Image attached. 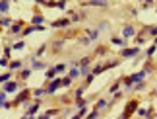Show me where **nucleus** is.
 Returning a JSON list of instances; mask_svg holds the SVG:
<instances>
[{
  "instance_id": "nucleus-35",
  "label": "nucleus",
  "mask_w": 157,
  "mask_h": 119,
  "mask_svg": "<svg viewBox=\"0 0 157 119\" xmlns=\"http://www.w3.org/2000/svg\"><path fill=\"white\" fill-rule=\"evenodd\" d=\"M54 68H56V72H58V74H62L64 70H66V64H64V63H60V64H56Z\"/></svg>"
},
{
  "instance_id": "nucleus-22",
  "label": "nucleus",
  "mask_w": 157,
  "mask_h": 119,
  "mask_svg": "<svg viewBox=\"0 0 157 119\" xmlns=\"http://www.w3.org/2000/svg\"><path fill=\"white\" fill-rule=\"evenodd\" d=\"M31 72H33V68H23L21 72H20V78L21 80H27L29 76H31Z\"/></svg>"
},
{
  "instance_id": "nucleus-27",
  "label": "nucleus",
  "mask_w": 157,
  "mask_h": 119,
  "mask_svg": "<svg viewBox=\"0 0 157 119\" xmlns=\"http://www.w3.org/2000/svg\"><path fill=\"white\" fill-rule=\"evenodd\" d=\"M107 105H109V102H107V100H103V98H101V100H99V102H97V104H95V109H105V108H107Z\"/></svg>"
},
{
  "instance_id": "nucleus-31",
  "label": "nucleus",
  "mask_w": 157,
  "mask_h": 119,
  "mask_svg": "<svg viewBox=\"0 0 157 119\" xmlns=\"http://www.w3.org/2000/svg\"><path fill=\"white\" fill-rule=\"evenodd\" d=\"M70 84H72V78L70 76H64L62 78V88H70Z\"/></svg>"
},
{
  "instance_id": "nucleus-14",
  "label": "nucleus",
  "mask_w": 157,
  "mask_h": 119,
  "mask_svg": "<svg viewBox=\"0 0 157 119\" xmlns=\"http://www.w3.org/2000/svg\"><path fill=\"white\" fill-rule=\"evenodd\" d=\"M58 113V109H49V111H45V113H41L37 119H51L52 115H56Z\"/></svg>"
},
{
  "instance_id": "nucleus-1",
  "label": "nucleus",
  "mask_w": 157,
  "mask_h": 119,
  "mask_svg": "<svg viewBox=\"0 0 157 119\" xmlns=\"http://www.w3.org/2000/svg\"><path fill=\"white\" fill-rule=\"evenodd\" d=\"M146 74H147V70H140V72H136V74H132V76H126V78L122 80V84H124V88L126 90H132V84H136V82H140V80H144L146 78Z\"/></svg>"
},
{
  "instance_id": "nucleus-19",
  "label": "nucleus",
  "mask_w": 157,
  "mask_h": 119,
  "mask_svg": "<svg viewBox=\"0 0 157 119\" xmlns=\"http://www.w3.org/2000/svg\"><path fill=\"white\" fill-rule=\"evenodd\" d=\"M56 68H54V67H51L49 70H45V76H47V78H49V80H52V78H56Z\"/></svg>"
},
{
  "instance_id": "nucleus-45",
  "label": "nucleus",
  "mask_w": 157,
  "mask_h": 119,
  "mask_svg": "<svg viewBox=\"0 0 157 119\" xmlns=\"http://www.w3.org/2000/svg\"><path fill=\"white\" fill-rule=\"evenodd\" d=\"M10 53H12V47H10V45H8V47H4V57H6V59L10 57Z\"/></svg>"
},
{
  "instance_id": "nucleus-4",
  "label": "nucleus",
  "mask_w": 157,
  "mask_h": 119,
  "mask_svg": "<svg viewBox=\"0 0 157 119\" xmlns=\"http://www.w3.org/2000/svg\"><path fill=\"white\" fill-rule=\"evenodd\" d=\"M39 108H41V100L37 98L35 102H31V104H29V108H27V111H25V113H27V115H35V113L39 111Z\"/></svg>"
},
{
  "instance_id": "nucleus-24",
  "label": "nucleus",
  "mask_w": 157,
  "mask_h": 119,
  "mask_svg": "<svg viewBox=\"0 0 157 119\" xmlns=\"http://www.w3.org/2000/svg\"><path fill=\"white\" fill-rule=\"evenodd\" d=\"M17 68H21V61H12L8 64V70H17Z\"/></svg>"
},
{
  "instance_id": "nucleus-50",
  "label": "nucleus",
  "mask_w": 157,
  "mask_h": 119,
  "mask_svg": "<svg viewBox=\"0 0 157 119\" xmlns=\"http://www.w3.org/2000/svg\"><path fill=\"white\" fill-rule=\"evenodd\" d=\"M20 119H29V117H27V113H25V115H23V117H20Z\"/></svg>"
},
{
  "instance_id": "nucleus-30",
  "label": "nucleus",
  "mask_w": 157,
  "mask_h": 119,
  "mask_svg": "<svg viewBox=\"0 0 157 119\" xmlns=\"http://www.w3.org/2000/svg\"><path fill=\"white\" fill-rule=\"evenodd\" d=\"M142 43H146V35H144V33H138L136 35V45H142Z\"/></svg>"
},
{
  "instance_id": "nucleus-36",
  "label": "nucleus",
  "mask_w": 157,
  "mask_h": 119,
  "mask_svg": "<svg viewBox=\"0 0 157 119\" xmlns=\"http://www.w3.org/2000/svg\"><path fill=\"white\" fill-rule=\"evenodd\" d=\"M97 117H99V109H93V111H91V113H89L86 119H97Z\"/></svg>"
},
{
  "instance_id": "nucleus-20",
  "label": "nucleus",
  "mask_w": 157,
  "mask_h": 119,
  "mask_svg": "<svg viewBox=\"0 0 157 119\" xmlns=\"http://www.w3.org/2000/svg\"><path fill=\"white\" fill-rule=\"evenodd\" d=\"M87 37L91 39V41H97L99 39V29H89V31H87Z\"/></svg>"
},
{
  "instance_id": "nucleus-3",
  "label": "nucleus",
  "mask_w": 157,
  "mask_h": 119,
  "mask_svg": "<svg viewBox=\"0 0 157 119\" xmlns=\"http://www.w3.org/2000/svg\"><path fill=\"white\" fill-rule=\"evenodd\" d=\"M58 88H62V78H52V80H51V84L47 86L45 90H47V94H54V92L58 90Z\"/></svg>"
},
{
  "instance_id": "nucleus-51",
  "label": "nucleus",
  "mask_w": 157,
  "mask_h": 119,
  "mask_svg": "<svg viewBox=\"0 0 157 119\" xmlns=\"http://www.w3.org/2000/svg\"><path fill=\"white\" fill-rule=\"evenodd\" d=\"M0 18H2V14H0Z\"/></svg>"
},
{
  "instance_id": "nucleus-47",
  "label": "nucleus",
  "mask_w": 157,
  "mask_h": 119,
  "mask_svg": "<svg viewBox=\"0 0 157 119\" xmlns=\"http://www.w3.org/2000/svg\"><path fill=\"white\" fill-rule=\"evenodd\" d=\"M105 27H107V22H101V23H99V27H97V29H99V31H101V29H105Z\"/></svg>"
},
{
  "instance_id": "nucleus-5",
  "label": "nucleus",
  "mask_w": 157,
  "mask_h": 119,
  "mask_svg": "<svg viewBox=\"0 0 157 119\" xmlns=\"http://www.w3.org/2000/svg\"><path fill=\"white\" fill-rule=\"evenodd\" d=\"M2 90L6 94H12V92H17V82L16 80H10V82H6V84L2 86Z\"/></svg>"
},
{
  "instance_id": "nucleus-41",
  "label": "nucleus",
  "mask_w": 157,
  "mask_h": 119,
  "mask_svg": "<svg viewBox=\"0 0 157 119\" xmlns=\"http://www.w3.org/2000/svg\"><path fill=\"white\" fill-rule=\"evenodd\" d=\"M80 43H82V45H89V43H91V39L86 35V37H80Z\"/></svg>"
},
{
  "instance_id": "nucleus-9",
  "label": "nucleus",
  "mask_w": 157,
  "mask_h": 119,
  "mask_svg": "<svg viewBox=\"0 0 157 119\" xmlns=\"http://www.w3.org/2000/svg\"><path fill=\"white\" fill-rule=\"evenodd\" d=\"M23 31V22H14L10 26V33H21Z\"/></svg>"
},
{
  "instance_id": "nucleus-7",
  "label": "nucleus",
  "mask_w": 157,
  "mask_h": 119,
  "mask_svg": "<svg viewBox=\"0 0 157 119\" xmlns=\"http://www.w3.org/2000/svg\"><path fill=\"white\" fill-rule=\"evenodd\" d=\"M70 23H72V20H68V18H60V20L51 23V27H68Z\"/></svg>"
},
{
  "instance_id": "nucleus-29",
  "label": "nucleus",
  "mask_w": 157,
  "mask_h": 119,
  "mask_svg": "<svg viewBox=\"0 0 157 119\" xmlns=\"http://www.w3.org/2000/svg\"><path fill=\"white\" fill-rule=\"evenodd\" d=\"M25 47V41H16L14 45H12V49H16V51H20V49H23Z\"/></svg>"
},
{
  "instance_id": "nucleus-33",
  "label": "nucleus",
  "mask_w": 157,
  "mask_h": 119,
  "mask_svg": "<svg viewBox=\"0 0 157 119\" xmlns=\"http://www.w3.org/2000/svg\"><path fill=\"white\" fill-rule=\"evenodd\" d=\"M89 61H91V59H89V57L82 59V61H78V67H87V64H89Z\"/></svg>"
},
{
  "instance_id": "nucleus-8",
  "label": "nucleus",
  "mask_w": 157,
  "mask_h": 119,
  "mask_svg": "<svg viewBox=\"0 0 157 119\" xmlns=\"http://www.w3.org/2000/svg\"><path fill=\"white\" fill-rule=\"evenodd\" d=\"M136 115H138V117L151 119V109H149V108H138V109H136Z\"/></svg>"
},
{
  "instance_id": "nucleus-26",
  "label": "nucleus",
  "mask_w": 157,
  "mask_h": 119,
  "mask_svg": "<svg viewBox=\"0 0 157 119\" xmlns=\"http://www.w3.org/2000/svg\"><path fill=\"white\" fill-rule=\"evenodd\" d=\"M91 72L97 76V74H101V72H105V64H97V67H93L91 68Z\"/></svg>"
},
{
  "instance_id": "nucleus-49",
  "label": "nucleus",
  "mask_w": 157,
  "mask_h": 119,
  "mask_svg": "<svg viewBox=\"0 0 157 119\" xmlns=\"http://www.w3.org/2000/svg\"><path fill=\"white\" fill-rule=\"evenodd\" d=\"M153 45H157V35H155V39H153Z\"/></svg>"
},
{
  "instance_id": "nucleus-2",
  "label": "nucleus",
  "mask_w": 157,
  "mask_h": 119,
  "mask_svg": "<svg viewBox=\"0 0 157 119\" xmlns=\"http://www.w3.org/2000/svg\"><path fill=\"white\" fill-rule=\"evenodd\" d=\"M138 53H140V47H138V45L136 47H126V49L120 51V57H122V59H134Z\"/></svg>"
},
{
  "instance_id": "nucleus-12",
  "label": "nucleus",
  "mask_w": 157,
  "mask_h": 119,
  "mask_svg": "<svg viewBox=\"0 0 157 119\" xmlns=\"http://www.w3.org/2000/svg\"><path fill=\"white\" fill-rule=\"evenodd\" d=\"M10 10V0H0V14H6V12Z\"/></svg>"
},
{
  "instance_id": "nucleus-18",
  "label": "nucleus",
  "mask_w": 157,
  "mask_h": 119,
  "mask_svg": "<svg viewBox=\"0 0 157 119\" xmlns=\"http://www.w3.org/2000/svg\"><path fill=\"white\" fill-rule=\"evenodd\" d=\"M12 80V70H8V72H4V74H0V84H6V82H10Z\"/></svg>"
},
{
  "instance_id": "nucleus-11",
  "label": "nucleus",
  "mask_w": 157,
  "mask_h": 119,
  "mask_svg": "<svg viewBox=\"0 0 157 119\" xmlns=\"http://www.w3.org/2000/svg\"><path fill=\"white\" fill-rule=\"evenodd\" d=\"M68 76H70L72 80H74V78H78V76H82V74H80V67H78V64H76V67H70V70H68Z\"/></svg>"
},
{
  "instance_id": "nucleus-34",
  "label": "nucleus",
  "mask_w": 157,
  "mask_h": 119,
  "mask_svg": "<svg viewBox=\"0 0 157 119\" xmlns=\"http://www.w3.org/2000/svg\"><path fill=\"white\" fill-rule=\"evenodd\" d=\"M4 105H6V92L2 90L0 92V108H4Z\"/></svg>"
},
{
  "instance_id": "nucleus-46",
  "label": "nucleus",
  "mask_w": 157,
  "mask_h": 119,
  "mask_svg": "<svg viewBox=\"0 0 157 119\" xmlns=\"http://www.w3.org/2000/svg\"><path fill=\"white\" fill-rule=\"evenodd\" d=\"M82 94H83V88H78V90H76V98H82Z\"/></svg>"
},
{
  "instance_id": "nucleus-40",
  "label": "nucleus",
  "mask_w": 157,
  "mask_h": 119,
  "mask_svg": "<svg viewBox=\"0 0 157 119\" xmlns=\"http://www.w3.org/2000/svg\"><path fill=\"white\" fill-rule=\"evenodd\" d=\"M93 78H95V74H93V72H89V74L86 76V84H91V82H93Z\"/></svg>"
},
{
  "instance_id": "nucleus-44",
  "label": "nucleus",
  "mask_w": 157,
  "mask_h": 119,
  "mask_svg": "<svg viewBox=\"0 0 157 119\" xmlns=\"http://www.w3.org/2000/svg\"><path fill=\"white\" fill-rule=\"evenodd\" d=\"M155 47H157V45H151V47H149L147 53H146V57H151V55H153V53H155Z\"/></svg>"
},
{
  "instance_id": "nucleus-37",
  "label": "nucleus",
  "mask_w": 157,
  "mask_h": 119,
  "mask_svg": "<svg viewBox=\"0 0 157 119\" xmlns=\"http://www.w3.org/2000/svg\"><path fill=\"white\" fill-rule=\"evenodd\" d=\"M8 64H10V61H8L6 57H2V59H0V67H2V68H8Z\"/></svg>"
},
{
  "instance_id": "nucleus-17",
  "label": "nucleus",
  "mask_w": 157,
  "mask_h": 119,
  "mask_svg": "<svg viewBox=\"0 0 157 119\" xmlns=\"http://www.w3.org/2000/svg\"><path fill=\"white\" fill-rule=\"evenodd\" d=\"M31 22H33V26H43V22H45V18H43V14H35Z\"/></svg>"
},
{
  "instance_id": "nucleus-21",
  "label": "nucleus",
  "mask_w": 157,
  "mask_h": 119,
  "mask_svg": "<svg viewBox=\"0 0 157 119\" xmlns=\"http://www.w3.org/2000/svg\"><path fill=\"white\" fill-rule=\"evenodd\" d=\"M74 105H76L78 109H82V108H86V105H87V100H83V98H76Z\"/></svg>"
},
{
  "instance_id": "nucleus-10",
  "label": "nucleus",
  "mask_w": 157,
  "mask_h": 119,
  "mask_svg": "<svg viewBox=\"0 0 157 119\" xmlns=\"http://www.w3.org/2000/svg\"><path fill=\"white\" fill-rule=\"evenodd\" d=\"M136 33V29H134V26H124V29H122V37L124 39H128V37H132V35Z\"/></svg>"
},
{
  "instance_id": "nucleus-32",
  "label": "nucleus",
  "mask_w": 157,
  "mask_h": 119,
  "mask_svg": "<svg viewBox=\"0 0 157 119\" xmlns=\"http://www.w3.org/2000/svg\"><path fill=\"white\" fill-rule=\"evenodd\" d=\"M86 113H87V109H86V108H82V109H80V111H78V113H76L74 117H72V119H82V117H83V115H86Z\"/></svg>"
},
{
  "instance_id": "nucleus-6",
  "label": "nucleus",
  "mask_w": 157,
  "mask_h": 119,
  "mask_svg": "<svg viewBox=\"0 0 157 119\" xmlns=\"http://www.w3.org/2000/svg\"><path fill=\"white\" fill-rule=\"evenodd\" d=\"M138 108H140V105H138V100H132V102H130L128 105H126V109H124V113H126V115H128V117H130L132 113H136V109H138Z\"/></svg>"
},
{
  "instance_id": "nucleus-13",
  "label": "nucleus",
  "mask_w": 157,
  "mask_h": 119,
  "mask_svg": "<svg viewBox=\"0 0 157 119\" xmlns=\"http://www.w3.org/2000/svg\"><path fill=\"white\" fill-rule=\"evenodd\" d=\"M12 23H14V22H12L8 16H2V18H0V27H8V29H10Z\"/></svg>"
},
{
  "instance_id": "nucleus-23",
  "label": "nucleus",
  "mask_w": 157,
  "mask_h": 119,
  "mask_svg": "<svg viewBox=\"0 0 157 119\" xmlns=\"http://www.w3.org/2000/svg\"><path fill=\"white\" fill-rule=\"evenodd\" d=\"M111 41H113V45H118V47L126 45V39H124V37H113Z\"/></svg>"
},
{
  "instance_id": "nucleus-42",
  "label": "nucleus",
  "mask_w": 157,
  "mask_h": 119,
  "mask_svg": "<svg viewBox=\"0 0 157 119\" xmlns=\"http://www.w3.org/2000/svg\"><path fill=\"white\" fill-rule=\"evenodd\" d=\"M80 74H82V76H87V74H89V68H87V67H80Z\"/></svg>"
},
{
  "instance_id": "nucleus-48",
  "label": "nucleus",
  "mask_w": 157,
  "mask_h": 119,
  "mask_svg": "<svg viewBox=\"0 0 157 119\" xmlns=\"http://www.w3.org/2000/svg\"><path fill=\"white\" fill-rule=\"evenodd\" d=\"M118 119H128V115H126V113H122V115H120Z\"/></svg>"
},
{
  "instance_id": "nucleus-52",
  "label": "nucleus",
  "mask_w": 157,
  "mask_h": 119,
  "mask_svg": "<svg viewBox=\"0 0 157 119\" xmlns=\"http://www.w3.org/2000/svg\"><path fill=\"white\" fill-rule=\"evenodd\" d=\"M155 12H157V10H155Z\"/></svg>"
},
{
  "instance_id": "nucleus-38",
  "label": "nucleus",
  "mask_w": 157,
  "mask_h": 119,
  "mask_svg": "<svg viewBox=\"0 0 157 119\" xmlns=\"http://www.w3.org/2000/svg\"><path fill=\"white\" fill-rule=\"evenodd\" d=\"M146 29H147L149 35H157V26H149V27H146Z\"/></svg>"
},
{
  "instance_id": "nucleus-28",
  "label": "nucleus",
  "mask_w": 157,
  "mask_h": 119,
  "mask_svg": "<svg viewBox=\"0 0 157 119\" xmlns=\"http://www.w3.org/2000/svg\"><path fill=\"white\" fill-rule=\"evenodd\" d=\"M120 84H122V80L114 82V84H113L111 88H109V92H111V94H117V92H118V88H120Z\"/></svg>"
},
{
  "instance_id": "nucleus-39",
  "label": "nucleus",
  "mask_w": 157,
  "mask_h": 119,
  "mask_svg": "<svg viewBox=\"0 0 157 119\" xmlns=\"http://www.w3.org/2000/svg\"><path fill=\"white\" fill-rule=\"evenodd\" d=\"M45 49H47V45H43V47H39V49H37V53H35L33 57H41V55H43V53H45Z\"/></svg>"
},
{
  "instance_id": "nucleus-16",
  "label": "nucleus",
  "mask_w": 157,
  "mask_h": 119,
  "mask_svg": "<svg viewBox=\"0 0 157 119\" xmlns=\"http://www.w3.org/2000/svg\"><path fill=\"white\" fill-rule=\"evenodd\" d=\"M107 4H109L107 0H89V2H86V6H103V8Z\"/></svg>"
},
{
  "instance_id": "nucleus-25",
  "label": "nucleus",
  "mask_w": 157,
  "mask_h": 119,
  "mask_svg": "<svg viewBox=\"0 0 157 119\" xmlns=\"http://www.w3.org/2000/svg\"><path fill=\"white\" fill-rule=\"evenodd\" d=\"M31 94H33L35 98H41V96H45V94H47V90H45V88H35Z\"/></svg>"
},
{
  "instance_id": "nucleus-15",
  "label": "nucleus",
  "mask_w": 157,
  "mask_h": 119,
  "mask_svg": "<svg viewBox=\"0 0 157 119\" xmlns=\"http://www.w3.org/2000/svg\"><path fill=\"white\" fill-rule=\"evenodd\" d=\"M31 68H33V70H37V68H45V63H41V61H37L35 57H31Z\"/></svg>"
},
{
  "instance_id": "nucleus-43",
  "label": "nucleus",
  "mask_w": 157,
  "mask_h": 119,
  "mask_svg": "<svg viewBox=\"0 0 157 119\" xmlns=\"http://www.w3.org/2000/svg\"><path fill=\"white\" fill-rule=\"evenodd\" d=\"M62 45H64V39H60V41H56V43L52 45V49H56V51H58V49H60Z\"/></svg>"
}]
</instances>
